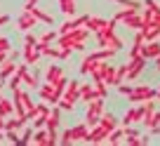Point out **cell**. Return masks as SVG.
I'll use <instances>...</instances> for the list:
<instances>
[{
	"instance_id": "cell-41",
	"label": "cell",
	"mask_w": 160,
	"mask_h": 146,
	"mask_svg": "<svg viewBox=\"0 0 160 146\" xmlns=\"http://www.w3.org/2000/svg\"><path fill=\"white\" fill-rule=\"evenodd\" d=\"M0 141H5V130H0Z\"/></svg>"
},
{
	"instance_id": "cell-8",
	"label": "cell",
	"mask_w": 160,
	"mask_h": 146,
	"mask_svg": "<svg viewBox=\"0 0 160 146\" xmlns=\"http://www.w3.org/2000/svg\"><path fill=\"white\" fill-rule=\"evenodd\" d=\"M160 54V40H148L141 45V57L144 59H155Z\"/></svg>"
},
{
	"instance_id": "cell-12",
	"label": "cell",
	"mask_w": 160,
	"mask_h": 146,
	"mask_svg": "<svg viewBox=\"0 0 160 146\" xmlns=\"http://www.w3.org/2000/svg\"><path fill=\"white\" fill-rule=\"evenodd\" d=\"M21 57H24V64L33 66V64H38V59H40L42 54L35 50V45H24V50H21Z\"/></svg>"
},
{
	"instance_id": "cell-4",
	"label": "cell",
	"mask_w": 160,
	"mask_h": 146,
	"mask_svg": "<svg viewBox=\"0 0 160 146\" xmlns=\"http://www.w3.org/2000/svg\"><path fill=\"white\" fill-rule=\"evenodd\" d=\"M146 61L148 59H144V57H134V59H127V80H134V78H139L141 76V71L146 68Z\"/></svg>"
},
{
	"instance_id": "cell-6",
	"label": "cell",
	"mask_w": 160,
	"mask_h": 146,
	"mask_svg": "<svg viewBox=\"0 0 160 146\" xmlns=\"http://www.w3.org/2000/svg\"><path fill=\"white\" fill-rule=\"evenodd\" d=\"M122 24H125L127 28H132V31H139L141 28V14H139V10H127V7H125V19H122Z\"/></svg>"
},
{
	"instance_id": "cell-30",
	"label": "cell",
	"mask_w": 160,
	"mask_h": 146,
	"mask_svg": "<svg viewBox=\"0 0 160 146\" xmlns=\"http://www.w3.org/2000/svg\"><path fill=\"white\" fill-rule=\"evenodd\" d=\"M57 106H59L61 111H68V113H73V108H75V101H68V99H64V97H61Z\"/></svg>"
},
{
	"instance_id": "cell-25",
	"label": "cell",
	"mask_w": 160,
	"mask_h": 146,
	"mask_svg": "<svg viewBox=\"0 0 160 146\" xmlns=\"http://www.w3.org/2000/svg\"><path fill=\"white\" fill-rule=\"evenodd\" d=\"M0 113L2 116H14V101H10V99H0Z\"/></svg>"
},
{
	"instance_id": "cell-42",
	"label": "cell",
	"mask_w": 160,
	"mask_h": 146,
	"mask_svg": "<svg viewBox=\"0 0 160 146\" xmlns=\"http://www.w3.org/2000/svg\"><path fill=\"white\" fill-rule=\"evenodd\" d=\"M155 97H158V99H160V87H158V90H155Z\"/></svg>"
},
{
	"instance_id": "cell-33",
	"label": "cell",
	"mask_w": 160,
	"mask_h": 146,
	"mask_svg": "<svg viewBox=\"0 0 160 146\" xmlns=\"http://www.w3.org/2000/svg\"><path fill=\"white\" fill-rule=\"evenodd\" d=\"M5 139L10 141V144H19V134H17V130H7L5 132Z\"/></svg>"
},
{
	"instance_id": "cell-35",
	"label": "cell",
	"mask_w": 160,
	"mask_h": 146,
	"mask_svg": "<svg viewBox=\"0 0 160 146\" xmlns=\"http://www.w3.org/2000/svg\"><path fill=\"white\" fill-rule=\"evenodd\" d=\"M10 40H7V38H0V52H10Z\"/></svg>"
},
{
	"instance_id": "cell-24",
	"label": "cell",
	"mask_w": 160,
	"mask_h": 146,
	"mask_svg": "<svg viewBox=\"0 0 160 146\" xmlns=\"http://www.w3.org/2000/svg\"><path fill=\"white\" fill-rule=\"evenodd\" d=\"M122 139H125V127H115V130L108 134V144H113V146L120 144Z\"/></svg>"
},
{
	"instance_id": "cell-23",
	"label": "cell",
	"mask_w": 160,
	"mask_h": 146,
	"mask_svg": "<svg viewBox=\"0 0 160 146\" xmlns=\"http://www.w3.org/2000/svg\"><path fill=\"white\" fill-rule=\"evenodd\" d=\"M59 7H61V12H64L66 17H75V0H59Z\"/></svg>"
},
{
	"instance_id": "cell-9",
	"label": "cell",
	"mask_w": 160,
	"mask_h": 146,
	"mask_svg": "<svg viewBox=\"0 0 160 146\" xmlns=\"http://www.w3.org/2000/svg\"><path fill=\"white\" fill-rule=\"evenodd\" d=\"M97 40H99V45H101V47H111V50H115V52L122 50V40H120L115 33H111V35H101V38H97Z\"/></svg>"
},
{
	"instance_id": "cell-20",
	"label": "cell",
	"mask_w": 160,
	"mask_h": 146,
	"mask_svg": "<svg viewBox=\"0 0 160 146\" xmlns=\"http://www.w3.org/2000/svg\"><path fill=\"white\" fill-rule=\"evenodd\" d=\"M106 24V19H101V17H90V21L85 24V28L90 31V33H97V31H101Z\"/></svg>"
},
{
	"instance_id": "cell-29",
	"label": "cell",
	"mask_w": 160,
	"mask_h": 146,
	"mask_svg": "<svg viewBox=\"0 0 160 146\" xmlns=\"http://www.w3.org/2000/svg\"><path fill=\"white\" fill-rule=\"evenodd\" d=\"M113 90H115V92H118V94H122V97H127V94H130V92H132V85H130V80H127V83H120V85H115V87H113Z\"/></svg>"
},
{
	"instance_id": "cell-26",
	"label": "cell",
	"mask_w": 160,
	"mask_h": 146,
	"mask_svg": "<svg viewBox=\"0 0 160 146\" xmlns=\"http://www.w3.org/2000/svg\"><path fill=\"white\" fill-rule=\"evenodd\" d=\"M21 83H24V80H21V73L17 71L14 76H10V80H7V87L14 92V90H19V87H21Z\"/></svg>"
},
{
	"instance_id": "cell-19",
	"label": "cell",
	"mask_w": 160,
	"mask_h": 146,
	"mask_svg": "<svg viewBox=\"0 0 160 146\" xmlns=\"http://www.w3.org/2000/svg\"><path fill=\"white\" fill-rule=\"evenodd\" d=\"M31 12H33V17H35V19H38V21H42V24H50V26L54 24V17H52V14H47L45 10H40L38 5H35L33 10H31Z\"/></svg>"
},
{
	"instance_id": "cell-17",
	"label": "cell",
	"mask_w": 160,
	"mask_h": 146,
	"mask_svg": "<svg viewBox=\"0 0 160 146\" xmlns=\"http://www.w3.org/2000/svg\"><path fill=\"white\" fill-rule=\"evenodd\" d=\"M17 66H19V64H17L14 59H7L5 64L0 66V78H2V80H10V76L17 73Z\"/></svg>"
},
{
	"instance_id": "cell-1",
	"label": "cell",
	"mask_w": 160,
	"mask_h": 146,
	"mask_svg": "<svg viewBox=\"0 0 160 146\" xmlns=\"http://www.w3.org/2000/svg\"><path fill=\"white\" fill-rule=\"evenodd\" d=\"M101 116H104V97H97V99H92L90 104H87L85 123H87L90 127H94L97 123L101 120Z\"/></svg>"
},
{
	"instance_id": "cell-39",
	"label": "cell",
	"mask_w": 160,
	"mask_h": 146,
	"mask_svg": "<svg viewBox=\"0 0 160 146\" xmlns=\"http://www.w3.org/2000/svg\"><path fill=\"white\" fill-rule=\"evenodd\" d=\"M5 125H7V116H2V113H0V130H5Z\"/></svg>"
},
{
	"instance_id": "cell-3",
	"label": "cell",
	"mask_w": 160,
	"mask_h": 146,
	"mask_svg": "<svg viewBox=\"0 0 160 146\" xmlns=\"http://www.w3.org/2000/svg\"><path fill=\"white\" fill-rule=\"evenodd\" d=\"M38 94H40V99L50 101V104H59V99H61V94H64V90H59L54 83H45L42 87H38Z\"/></svg>"
},
{
	"instance_id": "cell-38",
	"label": "cell",
	"mask_w": 160,
	"mask_h": 146,
	"mask_svg": "<svg viewBox=\"0 0 160 146\" xmlns=\"http://www.w3.org/2000/svg\"><path fill=\"white\" fill-rule=\"evenodd\" d=\"M10 24V14H0V26H5Z\"/></svg>"
},
{
	"instance_id": "cell-5",
	"label": "cell",
	"mask_w": 160,
	"mask_h": 146,
	"mask_svg": "<svg viewBox=\"0 0 160 146\" xmlns=\"http://www.w3.org/2000/svg\"><path fill=\"white\" fill-rule=\"evenodd\" d=\"M17 71L21 73V80H24V85H28L31 90H38V76L28 71V64H19V66H17Z\"/></svg>"
},
{
	"instance_id": "cell-18",
	"label": "cell",
	"mask_w": 160,
	"mask_h": 146,
	"mask_svg": "<svg viewBox=\"0 0 160 146\" xmlns=\"http://www.w3.org/2000/svg\"><path fill=\"white\" fill-rule=\"evenodd\" d=\"M47 139H50V132H47V127H38V130L33 132V141L38 146H47Z\"/></svg>"
},
{
	"instance_id": "cell-15",
	"label": "cell",
	"mask_w": 160,
	"mask_h": 146,
	"mask_svg": "<svg viewBox=\"0 0 160 146\" xmlns=\"http://www.w3.org/2000/svg\"><path fill=\"white\" fill-rule=\"evenodd\" d=\"M61 97H64V99H68V101H78V99H80V83H78V80H71L68 87L64 90V94H61Z\"/></svg>"
},
{
	"instance_id": "cell-13",
	"label": "cell",
	"mask_w": 160,
	"mask_h": 146,
	"mask_svg": "<svg viewBox=\"0 0 160 146\" xmlns=\"http://www.w3.org/2000/svg\"><path fill=\"white\" fill-rule=\"evenodd\" d=\"M115 54H118V52L111 50V47H99L97 52H87V57L94 59V61H108V59H113Z\"/></svg>"
},
{
	"instance_id": "cell-43",
	"label": "cell",
	"mask_w": 160,
	"mask_h": 146,
	"mask_svg": "<svg viewBox=\"0 0 160 146\" xmlns=\"http://www.w3.org/2000/svg\"><path fill=\"white\" fill-rule=\"evenodd\" d=\"M0 99H2V97H0Z\"/></svg>"
},
{
	"instance_id": "cell-14",
	"label": "cell",
	"mask_w": 160,
	"mask_h": 146,
	"mask_svg": "<svg viewBox=\"0 0 160 146\" xmlns=\"http://www.w3.org/2000/svg\"><path fill=\"white\" fill-rule=\"evenodd\" d=\"M97 71H99V61H94V59H90V57L85 54V59H82V64H80V76H94Z\"/></svg>"
},
{
	"instance_id": "cell-27",
	"label": "cell",
	"mask_w": 160,
	"mask_h": 146,
	"mask_svg": "<svg viewBox=\"0 0 160 146\" xmlns=\"http://www.w3.org/2000/svg\"><path fill=\"white\" fill-rule=\"evenodd\" d=\"M47 118H50V113H42L40 111L38 116L33 118V130H38V127H45V123H47Z\"/></svg>"
},
{
	"instance_id": "cell-28",
	"label": "cell",
	"mask_w": 160,
	"mask_h": 146,
	"mask_svg": "<svg viewBox=\"0 0 160 146\" xmlns=\"http://www.w3.org/2000/svg\"><path fill=\"white\" fill-rule=\"evenodd\" d=\"M94 87H97V94L106 99V94H108V83H104V80H94Z\"/></svg>"
},
{
	"instance_id": "cell-40",
	"label": "cell",
	"mask_w": 160,
	"mask_h": 146,
	"mask_svg": "<svg viewBox=\"0 0 160 146\" xmlns=\"http://www.w3.org/2000/svg\"><path fill=\"white\" fill-rule=\"evenodd\" d=\"M155 71H160V54L155 57Z\"/></svg>"
},
{
	"instance_id": "cell-37",
	"label": "cell",
	"mask_w": 160,
	"mask_h": 146,
	"mask_svg": "<svg viewBox=\"0 0 160 146\" xmlns=\"http://www.w3.org/2000/svg\"><path fill=\"white\" fill-rule=\"evenodd\" d=\"M7 59H10V52H0V66L5 64V61H7Z\"/></svg>"
},
{
	"instance_id": "cell-2",
	"label": "cell",
	"mask_w": 160,
	"mask_h": 146,
	"mask_svg": "<svg viewBox=\"0 0 160 146\" xmlns=\"http://www.w3.org/2000/svg\"><path fill=\"white\" fill-rule=\"evenodd\" d=\"M127 99H130L132 104H141V101L155 99V90L148 87V85H137V87H132V92L127 94Z\"/></svg>"
},
{
	"instance_id": "cell-10",
	"label": "cell",
	"mask_w": 160,
	"mask_h": 146,
	"mask_svg": "<svg viewBox=\"0 0 160 146\" xmlns=\"http://www.w3.org/2000/svg\"><path fill=\"white\" fill-rule=\"evenodd\" d=\"M35 17L31 10H24V14H19V19H17V26H19V31H31L35 26Z\"/></svg>"
},
{
	"instance_id": "cell-34",
	"label": "cell",
	"mask_w": 160,
	"mask_h": 146,
	"mask_svg": "<svg viewBox=\"0 0 160 146\" xmlns=\"http://www.w3.org/2000/svg\"><path fill=\"white\" fill-rule=\"evenodd\" d=\"M24 45H38V38L33 33H26L24 35Z\"/></svg>"
},
{
	"instance_id": "cell-32",
	"label": "cell",
	"mask_w": 160,
	"mask_h": 146,
	"mask_svg": "<svg viewBox=\"0 0 160 146\" xmlns=\"http://www.w3.org/2000/svg\"><path fill=\"white\" fill-rule=\"evenodd\" d=\"M118 3H120L122 7H127V10H139V7H141L137 0H118Z\"/></svg>"
},
{
	"instance_id": "cell-16",
	"label": "cell",
	"mask_w": 160,
	"mask_h": 146,
	"mask_svg": "<svg viewBox=\"0 0 160 146\" xmlns=\"http://www.w3.org/2000/svg\"><path fill=\"white\" fill-rule=\"evenodd\" d=\"M59 78H64V68L61 66H57V64H50L45 68V80L47 83H57Z\"/></svg>"
},
{
	"instance_id": "cell-22",
	"label": "cell",
	"mask_w": 160,
	"mask_h": 146,
	"mask_svg": "<svg viewBox=\"0 0 160 146\" xmlns=\"http://www.w3.org/2000/svg\"><path fill=\"white\" fill-rule=\"evenodd\" d=\"M125 80H127V61H125V64H120V66H115V80H113V87L120 85V83H125Z\"/></svg>"
},
{
	"instance_id": "cell-36",
	"label": "cell",
	"mask_w": 160,
	"mask_h": 146,
	"mask_svg": "<svg viewBox=\"0 0 160 146\" xmlns=\"http://www.w3.org/2000/svg\"><path fill=\"white\" fill-rule=\"evenodd\" d=\"M40 0H26V5H24V10H33L35 5H38Z\"/></svg>"
},
{
	"instance_id": "cell-31",
	"label": "cell",
	"mask_w": 160,
	"mask_h": 146,
	"mask_svg": "<svg viewBox=\"0 0 160 146\" xmlns=\"http://www.w3.org/2000/svg\"><path fill=\"white\" fill-rule=\"evenodd\" d=\"M31 139H33V127H28V130H24V134L19 137V144H17V146H26V144H28Z\"/></svg>"
},
{
	"instance_id": "cell-21",
	"label": "cell",
	"mask_w": 160,
	"mask_h": 146,
	"mask_svg": "<svg viewBox=\"0 0 160 146\" xmlns=\"http://www.w3.org/2000/svg\"><path fill=\"white\" fill-rule=\"evenodd\" d=\"M57 38H59V31H47L38 38V45H54Z\"/></svg>"
},
{
	"instance_id": "cell-11",
	"label": "cell",
	"mask_w": 160,
	"mask_h": 146,
	"mask_svg": "<svg viewBox=\"0 0 160 146\" xmlns=\"http://www.w3.org/2000/svg\"><path fill=\"white\" fill-rule=\"evenodd\" d=\"M97 87L92 85V83H82V85H80V101H82V104H90L92 99H97Z\"/></svg>"
},
{
	"instance_id": "cell-7",
	"label": "cell",
	"mask_w": 160,
	"mask_h": 146,
	"mask_svg": "<svg viewBox=\"0 0 160 146\" xmlns=\"http://www.w3.org/2000/svg\"><path fill=\"white\" fill-rule=\"evenodd\" d=\"M68 132H71V141H73V144H78V141H85V139H87L90 125H87V123H78V125L68 127Z\"/></svg>"
}]
</instances>
